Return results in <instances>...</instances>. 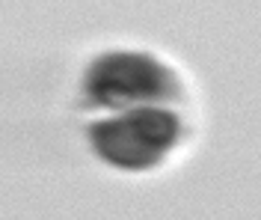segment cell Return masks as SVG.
Instances as JSON below:
<instances>
[{"label":"cell","mask_w":261,"mask_h":220,"mask_svg":"<svg viewBox=\"0 0 261 220\" xmlns=\"http://www.w3.org/2000/svg\"><path fill=\"white\" fill-rule=\"evenodd\" d=\"M181 125L175 113L154 104L134 107L122 116L101 119L89 128V143L98 158L122 169H146L175 146Z\"/></svg>","instance_id":"cell-1"},{"label":"cell","mask_w":261,"mask_h":220,"mask_svg":"<svg viewBox=\"0 0 261 220\" xmlns=\"http://www.w3.org/2000/svg\"><path fill=\"white\" fill-rule=\"evenodd\" d=\"M86 102L110 110H134L175 95V78L143 54H107L86 71Z\"/></svg>","instance_id":"cell-2"}]
</instances>
